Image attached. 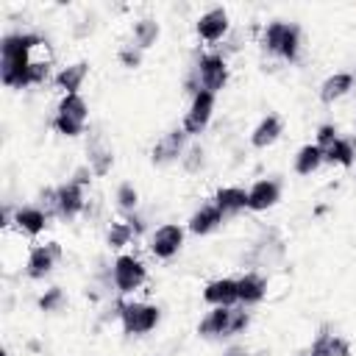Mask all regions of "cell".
Listing matches in <instances>:
<instances>
[{
  "mask_svg": "<svg viewBox=\"0 0 356 356\" xmlns=\"http://www.w3.org/2000/svg\"><path fill=\"white\" fill-rule=\"evenodd\" d=\"M228 356H245V353H228Z\"/></svg>",
  "mask_w": 356,
  "mask_h": 356,
  "instance_id": "cell-35",
  "label": "cell"
},
{
  "mask_svg": "<svg viewBox=\"0 0 356 356\" xmlns=\"http://www.w3.org/2000/svg\"><path fill=\"white\" fill-rule=\"evenodd\" d=\"M86 75H89V64L86 61H75L70 67H61L53 81H56V86L64 95H78V89H81V83H83Z\"/></svg>",
  "mask_w": 356,
  "mask_h": 356,
  "instance_id": "cell-21",
  "label": "cell"
},
{
  "mask_svg": "<svg viewBox=\"0 0 356 356\" xmlns=\"http://www.w3.org/2000/svg\"><path fill=\"white\" fill-rule=\"evenodd\" d=\"M184 245V228L175 222H164L150 236V253L156 259H172Z\"/></svg>",
  "mask_w": 356,
  "mask_h": 356,
  "instance_id": "cell-10",
  "label": "cell"
},
{
  "mask_svg": "<svg viewBox=\"0 0 356 356\" xmlns=\"http://www.w3.org/2000/svg\"><path fill=\"white\" fill-rule=\"evenodd\" d=\"M236 286H239V303L242 306L261 303L267 295V281L259 273H245L242 278H236Z\"/></svg>",
  "mask_w": 356,
  "mask_h": 356,
  "instance_id": "cell-22",
  "label": "cell"
},
{
  "mask_svg": "<svg viewBox=\"0 0 356 356\" xmlns=\"http://www.w3.org/2000/svg\"><path fill=\"white\" fill-rule=\"evenodd\" d=\"M184 164H186V170H189V172H197V170L203 167V147H192V150H189V156L184 159Z\"/></svg>",
  "mask_w": 356,
  "mask_h": 356,
  "instance_id": "cell-33",
  "label": "cell"
},
{
  "mask_svg": "<svg viewBox=\"0 0 356 356\" xmlns=\"http://www.w3.org/2000/svg\"><path fill=\"white\" fill-rule=\"evenodd\" d=\"M131 236H136V231H134V225H131L128 220H122V222H111V228H108V234H106V239H108L111 248H122V245H128Z\"/></svg>",
  "mask_w": 356,
  "mask_h": 356,
  "instance_id": "cell-28",
  "label": "cell"
},
{
  "mask_svg": "<svg viewBox=\"0 0 356 356\" xmlns=\"http://www.w3.org/2000/svg\"><path fill=\"white\" fill-rule=\"evenodd\" d=\"M86 197H83V186L75 181H67L61 186H56V214L64 220H72L83 211Z\"/></svg>",
  "mask_w": 356,
  "mask_h": 356,
  "instance_id": "cell-11",
  "label": "cell"
},
{
  "mask_svg": "<svg viewBox=\"0 0 356 356\" xmlns=\"http://www.w3.org/2000/svg\"><path fill=\"white\" fill-rule=\"evenodd\" d=\"M214 206L220 209L222 217H234L242 209H248V192L242 186H220L214 192Z\"/></svg>",
  "mask_w": 356,
  "mask_h": 356,
  "instance_id": "cell-18",
  "label": "cell"
},
{
  "mask_svg": "<svg viewBox=\"0 0 356 356\" xmlns=\"http://www.w3.org/2000/svg\"><path fill=\"white\" fill-rule=\"evenodd\" d=\"M195 31H197V36L203 42H220L225 36V31H228V11L220 8V6L217 8H209L206 14H200Z\"/></svg>",
  "mask_w": 356,
  "mask_h": 356,
  "instance_id": "cell-14",
  "label": "cell"
},
{
  "mask_svg": "<svg viewBox=\"0 0 356 356\" xmlns=\"http://www.w3.org/2000/svg\"><path fill=\"white\" fill-rule=\"evenodd\" d=\"M159 306L153 303H120V320H122V331L125 334H147L159 325Z\"/></svg>",
  "mask_w": 356,
  "mask_h": 356,
  "instance_id": "cell-6",
  "label": "cell"
},
{
  "mask_svg": "<svg viewBox=\"0 0 356 356\" xmlns=\"http://www.w3.org/2000/svg\"><path fill=\"white\" fill-rule=\"evenodd\" d=\"M306 356H309V353H306Z\"/></svg>",
  "mask_w": 356,
  "mask_h": 356,
  "instance_id": "cell-36",
  "label": "cell"
},
{
  "mask_svg": "<svg viewBox=\"0 0 356 356\" xmlns=\"http://www.w3.org/2000/svg\"><path fill=\"white\" fill-rule=\"evenodd\" d=\"M353 89V72H334L331 78L323 81L320 86V100L323 103H334L339 97H345Z\"/></svg>",
  "mask_w": 356,
  "mask_h": 356,
  "instance_id": "cell-23",
  "label": "cell"
},
{
  "mask_svg": "<svg viewBox=\"0 0 356 356\" xmlns=\"http://www.w3.org/2000/svg\"><path fill=\"white\" fill-rule=\"evenodd\" d=\"M337 139H339V131H337L334 125H320V128H317V142H314V145H317L320 150H325V147H331Z\"/></svg>",
  "mask_w": 356,
  "mask_h": 356,
  "instance_id": "cell-30",
  "label": "cell"
},
{
  "mask_svg": "<svg viewBox=\"0 0 356 356\" xmlns=\"http://www.w3.org/2000/svg\"><path fill=\"white\" fill-rule=\"evenodd\" d=\"M136 203H139V192L134 189V184H120V186H117V206H120L122 211L134 214Z\"/></svg>",
  "mask_w": 356,
  "mask_h": 356,
  "instance_id": "cell-29",
  "label": "cell"
},
{
  "mask_svg": "<svg viewBox=\"0 0 356 356\" xmlns=\"http://www.w3.org/2000/svg\"><path fill=\"white\" fill-rule=\"evenodd\" d=\"M211 111H214V95L206 92V89L195 92V95H192V103H189V111L184 114V125H181V128L186 131V136H189V134H200V131L209 125Z\"/></svg>",
  "mask_w": 356,
  "mask_h": 356,
  "instance_id": "cell-8",
  "label": "cell"
},
{
  "mask_svg": "<svg viewBox=\"0 0 356 356\" xmlns=\"http://www.w3.org/2000/svg\"><path fill=\"white\" fill-rule=\"evenodd\" d=\"M184 145H186V131H184V128H175V131L164 134V136L153 145V164H170V161L181 159Z\"/></svg>",
  "mask_w": 356,
  "mask_h": 356,
  "instance_id": "cell-15",
  "label": "cell"
},
{
  "mask_svg": "<svg viewBox=\"0 0 356 356\" xmlns=\"http://www.w3.org/2000/svg\"><path fill=\"white\" fill-rule=\"evenodd\" d=\"M203 300L209 306H236L239 303V286H236V278H217V281H209L206 289H203Z\"/></svg>",
  "mask_w": 356,
  "mask_h": 356,
  "instance_id": "cell-13",
  "label": "cell"
},
{
  "mask_svg": "<svg viewBox=\"0 0 356 356\" xmlns=\"http://www.w3.org/2000/svg\"><path fill=\"white\" fill-rule=\"evenodd\" d=\"M278 136H281V120H278L275 114H267V117H261V122L253 128L250 145H253V147H270Z\"/></svg>",
  "mask_w": 356,
  "mask_h": 356,
  "instance_id": "cell-24",
  "label": "cell"
},
{
  "mask_svg": "<svg viewBox=\"0 0 356 356\" xmlns=\"http://www.w3.org/2000/svg\"><path fill=\"white\" fill-rule=\"evenodd\" d=\"M159 33H161V28H159V22L153 17H142V19L134 22V42H136L139 50L153 47L156 39H159Z\"/></svg>",
  "mask_w": 356,
  "mask_h": 356,
  "instance_id": "cell-25",
  "label": "cell"
},
{
  "mask_svg": "<svg viewBox=\"0 0 356 356\" xmlns=\"http://www.w3.org/2000/svg\"><path fill=\"white\" fill-rule=\"evenodd\" d=\"M323 159L328 161V164H339V167H350L353 164V159H356V150H353V142L350 139H337L331 147H325L323 150Z\"/></svg>",
  "mask_w": 356,
  "mask_h": 356,
  "instance_id": "cell-27",
  "label": "cell"
},
{
  "mask_svg": "<svg viewBox=\"0 0 356 356\" xmlns=\"http://www.w3.org/2000/svg\"><path fill=\"white\" fill-rule=\"evenodd\" d=\"M61 300H64L61 289H58V286H53V289H47V292L39 298V309H44V312H53V309H58V306H61Z\"/></svg>",
  "mask_w": 356,
  "mask_h": 356,
  "instance_id": "cell-31",
  "label": "cell"
},
{
  "mask_svg": "<svg viewBox=\"0 0 356 356\" xmlns=\"http://www.w3.org/2000/svg\"><path fill=\"white\" fill-rule=\"evenodd\" d=\"M281 200V184L275 178H261L248 189V209L250 211H267Z\"/></svg>",
  "mask_w": 356,
  "mask_h": 356,
  "instance_id": "cell-12",
  "label": "cell"
},
{
  "mask_svg": "<svg viewBox=\"0 0 356 356\" xmlns=\"http://www.w3.org/2000/svg\"><path fill=\"white\" fill-rule=\"evenodd\" d=\"M61 259V245L58 242H47V245H36L31 248L28 253V261H25V275L39 281L44 275H50V270L56 267V261Z\"/></svg>",
  "mask_w": 356,
  "mask_h": 356,
  "instance_id": "cell-9",
  "label": "cell"
},
{
  "mask_svg": "<svg viewBox=\"0 0 356 356\" xmlns=\"http://www.w3.org/2000/svg\"><path fill=\"white\" fill-rule=\"evenodd\" d=\"M225 81H228V64H225V58L220 53H203L197 58L195 70H192L189 86H192V95L200 92V89L217 95L225 86Z\"/></svg>",
  "mask_w": 356,
  "mask_h": 356,
  "instance_id": "cell-4",
  "label": "cell"
},
{
  "mask_svg": "<svg viewBox=\"0 0 356 356\" xmlns=\"http://www.w3.org/2000/svg\"><path fill=\"white\" fill-rule=\"evenodd\" d=\"M250 323V314L245 309H225V306H217L211 309L200 323H197V334L200 337H234L239 331H245Z\"/></svg>",
  "mask_w": 356,
  "mask_h": 356,
  "instance_id": "cell-3",
  "label": "cell"
},
{
  "mask_svg": "<svg viewBox=\"0 0 356 356\" xmlns=\"http://www.w3.org/2000/svg\"><path fill=\"white\" fill-rule=\"evenodd\" d=\"M323 161L325 159H323V150L317 145H303L298 150V156H295V172L298 175H312L314 170H320Z\"/></svg>",
  "mask_w": 356,
  "mask_h": 356,
  "instance_id": "cell-26",
  "label": "cell"
},
{
  "mask_svg": "<svg viewBox=\"0 0 356 356\" xmlns=\"http://www.w3.org/2000/svg\"><path fill=\"white\" fill-rule=\"evenodd\" d=\"M86 153H89V170H92L95 175H106V172L111 170V164H114V153H111V145H108L100 134H95V136L89 139Z\"/></svg>",
  "mask_w": 356,
  "mask_h": 356,
  "instance_id": "cell-17",
  "label": "cell"
},
{
  "mask_svg": "<svg viewBox=\"0 0 356 356\" xmlns=\"http://www.w3.org/2000/svg\"><path fill=\"white\" fill-rule=\"evenodd\" d=\"M261 47L273 56H281L286 61H295L300 53V28L295 22H270L261 33Z\"/></svg>",
  "mask_w": 356,
  "mask_h": 356,
  "instance_id": "cell-2",
  "label": "cell"
},
{
  "mask_svg": "<svg viewBox=\"0 0 356 356\" xmlns=\"http://www.w3.org/2000/svg\"><path fill=\"white\" fill-rule=\"evenodd\" d=\"M114 286L122 292V295H128V292H134V289H139L145 281H147V270H145V264L139 261V259H134V256H117L114 259Z\"/></svg>",
  "mask_w": 356,
  "mask_h": 356,
  "instance_id": "cell-7",
  "label": "cell"
},
{
  "mask_svg": "<svg viewBox=\"0 0 356 356\" xmlns=\"http://www.w3.org/2000/svg\"><path fill=\"white\" fill-rule=\"evenodd\" d=\"M89 175H92V170H89V167H81V170L72 175V181L81 184V186H86V184H89Z\"/></svg>",
  "mask_w": 356,
  "mask_h": 356,
  "instance_id": "cell-34",
  "label": "cell"
},
{
  "mask_svg": "<svg viewBox=\"0 0 356 356\" xmlns=\"http://www.w3.org/2000/svg\"><path fill=\"white\" fill-rule=\"evenodd\" d=\"M47 220H50L47 211H42L39 206H22V209L14 211V225H17L22 234H28V236L42 234L44 225H47Z\"/></svg>",
  "mask_w": 356,
  "mask_h": 356,
  "instance_id": "cell-20",
  "label": "cell"
},
{
  "mask_svg": "<svg viewBox=\"0 0 356 356\" xmlns=\"http://www.w3.org/2000/svg\"><path fill=\"white\" fill-rule=\"evenodd\" d=\"M222 214H220V209L214 206V203H206V206H200L192 217H189V231L192 234H197V236H206V234H211V231H217L220 225H222Z\"/></svg>",
  "mask_w": 356,
  "mask_h": 356,
  "instance_id": "cell-19",
  "label": "cell"
},
{
  "mask_svg": "<svg viewBox=\"0 0 356 356\" xmlns=\"http://www.w3.org/2000/svg\"><path fill=\"white\" fill-rule=\"evenodd\" d=\"M309 356H350V342H348L345 337H339V334L323 328V331L314 337Z\"/></svg>",
  "mask_w": 356,
  "mask_h": 356,
  "instance_id": "cell-16",
  "label": "cell"
},
{
  "mask_svg": "<svg viewBox=\"0 0 356 356\" xmlns=\"http://www.w3.org/2000/svg\"><path fill=\"white\" fill-rule=\"evenodd\" d=\"M86 117H89V106L81 95H64L58 108H56V117H53V128L64 136H78L83 134V125H86Z\"/></svg>",
  "mask_w": 356,
  "mask_h": 356,
  "instance_id": "cell-5",
  "label": "cell"
},
{
  "mask_svg": "<svg viewBox=\"0 0 356 356\" xmlns=\"http://www.w3.org/2000/svg\"><path fill=\"white\" fill-rule=\"evenodd\" d=\"M42 44L36 33H8L0 42V81L8 89H25V78L31 72V50Z\"/></svg>",
  "mask_w": 356,
  "mask_h": 356,
  "instance_id": "cell-1",
  "label": "cell"
},
{
  "mask_svg": "<svg viewBox=\"0 0 356 356\" xmlns=\"http://www.w3.org/2000/svg\"><path fill=\"white\" fill-rule=\"evenodd\" d=\"M120 61H122L128 70H136L139 61H142V50H139V47H122V50H120Z\"/></svg>",
  "mask_w": 356,
  "mask_h": 356,
  "instance_id": "cell-32",
  "label": "cell"
}]
</instances>
